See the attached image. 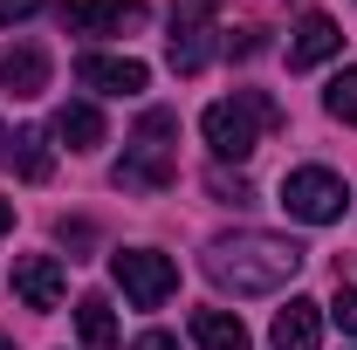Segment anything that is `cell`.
Returning <instances> with one entry per match:
<instances>
[{
  "label": "cell",
  "instance_id": "9c48e42d",
  "mask_svg": "<svg viewBox=\"0 0 357 350\" xmlns=\"http://www.w3.org/2000/svg\"><path fill=\"white\" fill-rule=\"evenodd\" d=\"M14 289H21L28 309H55L69 296V275H62L55 254H21V261H14Z\"/></svg>",
  "mask_w": 357,
  "mask_h": 350
},
{
  "label": "cell",
  "instance_id": "30bf717a",
  "mask_svg": "<svg viewBox=\"0 0 357 350\" xmlns=\"http://www.w3.org/2000/svg\"><path fill=\"white\" fill-rule=\"evenodd\" d=\"M323 344V303L296 296L289 309H275V330H268V350H316Z\"/></svg>",
  "mask_w": 357,
  "mask_h": 350
},
{
  "label": "cell",
  "instance_id": "44dd1931",
  "mask_svg": "<svg viewBox=\"0 0 357 350\" xmlns=\"http://www.w3.org/2000/svg\"><path fill=\"white\" fill-rule=\"evenodd\" d=\"M42 0H0V28H14V21H28Z\"/></svg>",
  "mask_w": 357,
  "mask_h": 350
},
{
  "label": "cell",
  "instance_id": "e0dca14e",
  "mask_svg": "<svg viewBox=\"0 0 357 350\" xmlns=\"http://www.w3.org/2000/svg\"><path fill=\"white\" fill-rule=\"evenodd\" d=\"M323 110H330L337 124H357V69L330 76V89H323Z\"/></svg>",
  "mask_w": 357,
  "mask_h": 350
},
{
  "label": "cell",
  "instance_id": "5b68a950",
  "mask_svg": "<svg viewBox=\"0 0 357 350\" xmlns=\"http://www.w3.org/2000/svg\"><path fill=\"white\" fill-rule=\"evenodd\" d=\"M110 275H117V289H124L137 309H158L178 289V268L165 261L158 248H117V254H110Z\"/></svg>",
  "mask_w": 357,
  "mask_h": 350
},
{
  "label": "cell",
  "instance_id": "52a82bcc",
  "mask_svg": "<svg viewBox=\"0 0 357 350\" xmlns=\"http://www.w3.org/2000/svg\"><path fill=\"white\" fill-rule=\"evenodd\" d=\"M76 83L96 89V96H137V89L151 83V69L137 55H83L76 62Z\"/></svg>",
  "mask_w": 357,
  "mask_h": 350
},
{
  "label": "cell",
  "instance_id": "d4e9b609",
  "mask_svg": "<svg viewBox=\"0 0 357 350\" xmlns=\"http://www.w3.org/2000/svg\"><path fill=\"white\" fill-rule=\"evenodd\" d=\"M0 350H14V344H7V337H0Z\"/></svg>",
  "mask_w": 357,
  "mask_h": 350
},
{
  "label": "cell",
  "instance_id": "2e32d148",
  "mask_svg": "<svg viewBox=\"0 0 357 350\" xmlns=\"http://www.w3.org/2000/svg\"><path fill=\"white\" fill-rule=\"evenodd\" d=\"M76 330H83L89 350H110V344H117V316H110V303H103V296H83V303H76Z\"/></svg>",
  "mask_w": 357,
  "mask_h": 350
},
{
  "label": "cell",
  "instance_id": "ffe728a7",
  "mask_svg": "<svg viewBox=\"0 0 357 350\" xmlns=\"http://www.w3.org/2000/svg\"><path fill=\"white\" fill-rule=\"evenodd\" d=\"M227 48H234V55H261V28H241V35H227Z\"/></svg>",
  "mask_w": 357,
  "mask_h": 350
},
{
  "label": "cell",
  "instance_id": "277c9868",
  "mask_svg": "<svg viewBox=\"0 0 357 350\" xmlns=\"http://www.w3.org/2000/svg\"><path fill=\"white\" fill-rule=\"evenodd\" d=\"M344 178L330 172V165H296V172L282 178V206L289 220H303V227H330V220H344Z\"/></svg>",
  "mask_w": 357,
  "mask_h": 350
},
{
  "label": "cell",
  "instance_id": "3957f363",
  "mask_svg": "<svg viewBox=\"0 0 357 350\" xmlns=\"http://www.w3.org/2000/svg\"><path fill=\"white\" fill-rule=\"evenodd\" d=\"M172 131H178V117H172V110H151V117L137 124V144L124 151V158H117V172H110V178H117L124 192H165V185L178 178L172 144H165Z\"/></svg>",
  "mask_w": 357,
  "mask_h": 350
},
{
  "label": "cell",
  "instance_id": "d6986e66",
  "mask_svg": "<svg viewBox=\"0 0 357 350\" xmlns=\"http://www.w3.org/2000/svg\"><path fill=\"white\" fill-rule=\"evenodd\" d=\"M330 316H337V323H344V330L357 337V289H337V303H330Z\"/></svg>",
  "mask_w": 357,
  "mask_h": 350
},
{
  "label": "cell",
  "instance_id": "4fadbf2b",
  "mask_svg": "<svg viewBox=\"0 0 357 350\" xmlns=\"http://www.w3.org/2000/svg\"><path fill=\"white\" fill-rule=\"evenodd\" d=\"M192 344L199 350H255L248 344V323L227 316V309H192Z\"/></svg>",
  "mask_w": 357,
  "mask_h": 350
},
{
  "label": "cell",
  "instance_id": "5bb4252c",
  "mask_svg": "<svg viewBox=\"0 0 357 350\" xmlns=\"http://www.w3.org/2000/svg\"><path fill=\"white\" fill-rule=\"evenodd\" d=\"M55 137H62V144H69V151H96V144H103V117H96V103H62V110H55Z\"/></svg>",
  "mask_w": 357,
  "mask_h": 350
},
{
  "label": "cell",
  "instance_id": "9a60e30c",
  "mask_svg": "<svg viewBox=\"0 0 357 350\" xmlns=\"http://www.w3.org/2000/svg\"><path fill=\"white\" fill-rule=\"evenodd\" d=\"M14 165H21V178L28 185H42L48 172H55V151H48V131H14V151H7Z\"/></svg>",
  "mask_w": 357,
  "mask_h": 350
},
{
  "label": "cell",
  "instance_id": "cb8c5ba5",
  "mask_svg": "<svg viewBox=\"0 0 357 350\" xmlns=\"http://www.w3.org/2000/svg\"><path fill=\"white\" fill-rule=\"evenodd\" d=\"M7 151H14V137H7V131H0V158H7Z\"/></svg>",
  "mask_w": 357,
  "mask_h": 350
},
{
  "label": "cell",
  "instance_id": "ac0fdd59",
  "mask_svg": "<svg viewBox=\"0 0 357 350\" xmlns=\"http://www.w3.org/2000/svg\"><path fill=\"white\" fill-rule=\"evenodd\" d=\"M206 192H213V199H227V206H248V199H255V192H248V178H227V172L206 178Z\"/></svg>",
  "mask_w": 357,
  "mask_h": 350
},
{
  "label": "cell",
  "instance_id": "7a4b0ae2",
  "mask_svg": "<svg viewBox=\"0 0 357 350\" xmlns=\"http://www.w3.org/2000/svg\"><path fill=\"white\" fill-rule=\"evenodd\" d=\"M282 124V110H275V96H261V89H241V96H220V103H206V117H199V131H206V144H213V158H255V144H261V131H275Z\"/></svg>",
  "mask_w": 357,
  "mask_h": 350
},
{
  "label": "cell",
  "instance_id": "603a6c76",
  "mask_svg": "<svg viewBox=\"0 0 357 350\" xmlns=\"http://www.w3.org/2000/svg\"><path fill=\"white\" fill-rule=\"evenodd\" d=\"M7 227H14V206H7V199H0V234H7Z\"/></svg>",
  "mask_w": 357,
  "mask_h": 350
},
{
  "label": "cell",
  "instance_id": "6da1fadb",
  "mask_svg": "<svg viewBox=\"0 0 357 350\" xmlns=\"http://www.w3.org/2000/svg\"><path fill=\"white\" fill-rule=\"evenodd\" d=\"M303 248L289 241V234H227L206 248V275L234 289V296H275L282 282H296L303 275Z\"/></svg>",
  "mask_w": 357,
  "mask_h": 350
},
{
  "label": "cell",
  "instance_id": "7c38bea8",
  "mask_svg": "<svg viewBox=\"0 0 357 350\" xmlns=\"http://www.w3.org/2000/svg\"><path fill=\"white\" fill-rule=\"evenodd\" d=\"M0 89H14V96H42V89H48V55L35 42L0 48Z\"/></svg>",
  "mask_w": 357,
  "mask_h": 350
},
{
  "label": "cell",
  "instance_id": "8fae6325",
  "mask_svg": "<svg viewBox=\"0 0 357 350\" xmlns=\"http://www.w3.org/2000/svg\"><path fill=\"white\" fill-rule=\"evenodd\" d=\"M344 48V28L330 21V14H303L296 21V42H289V69H316V62H330Z\"/></svg>",
  "mask_w": 357,
  "mask_h": 350
},
{
  "label": "cell",
  "instance_id": "8992f818",
  "mask_svg": "<svg viewBox=\"0 0 357 350\" xmlns=\"http://www.w3.org/2000/svg\"><path fill=\"white\" fill-rule=\"evenodd\" d=\"M165 62L178 76H199L213 62V0H185L172 14V35H165Z\"/></svg>",
  "mask_w": 357,
  "mask_h": 350
},
{
  "label": "cell",
  "instance_id": "7402d4cb",
  "mask_svg": "<svg viewBox=\"0 0 357 350\" xmlns=\"http://www.w3.org/2000/svg\"><path fill=\"white\" fill-rule=\"evenodd\" d=\"M131 350H178V337H172V330H144Z\"/></svg>",
  "mask_w": 357,
  "mask_h": 350
},
{
  "label": "cell",
  "instance_id": "ba28073f",
  "mask_svg": "<svg viewBox=\"0 0 357 350\" xmlns=\"http://www.w3.org/2000/svg\"><path fill=\"white\" fill-rule=\"evenodd\" d=\"M69 35H124L144 28V0H83V7H62Z\"/></svg>",
  "mask_w": 357,
  "mask_h": 350
}]
</instances>
